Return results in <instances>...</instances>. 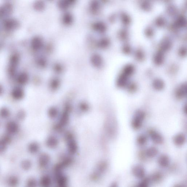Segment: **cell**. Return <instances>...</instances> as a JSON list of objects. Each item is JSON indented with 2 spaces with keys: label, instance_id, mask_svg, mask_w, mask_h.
<instances>
[{
  "label": "cell",
  "instance_id": "35",
  "mask_svg": "<svg viewBox=\"0 0 187 187\" xmlns=\"http://www.w3.org/2000/svg\"><path fill=\"white\" fill-rule=\"evenodd\" d=\"M3 90V87L1 85H0V95H1V94L2 93Z\"/></svg>",
  "mask_w": 187,
  "mask_h": 187
},
{
  "label": "cell",
  "instance_id": "5",
  "mask_svg": "<svg viewBox=\"0 0 187 187\" xmlns=\"http://www.w3.org/2000/svg\"><path fill=\"white\" fill-rule=\"evenodd\" d=\"M132 172L133 175L137 178H144L145 176V170L141 165L137 164L134 166L132 168Z\"/></svg>",
  "mask_w": 187,
  "mask_h": 187
},
{
  "label": "cell",
  "instance_id": "22",
  "mask_svg": "<svg viewBox=\"0 0 187 187\" xmlns=\"http://www.w3.org/2000/svg\"><path fill=\"white\" fill-rule=\"evenodd\" d=\"M28 80V76L25 73H22L18 77V80L20 84L23 85L27 83Z\"/></svg>",
  "mask_w": 187,
  "mask_h": 187
},
{
  "label": "cell",
  "instance_id": "24",
  "mask_svg": "<svg viewBox=\"0 0 187 187\" xmlns=\"http://www.w3.org/2000/svg\"><path fill=\"white\" fill-rule=\"evenodd\" d=\"M46 6V5L45 2L43 0H38L36 3V8L38 11H42L45 10Z\"/></svg>",
  "mask_w": 187,
  "mask_h": 187
},
{
  "label": "cell",
  "instance_id": "16",
  "mask_svg": "<svg viewBox=\"0 0 187 187\" xmlns=\"http://www.w3.org/2000/svg\"><path fill=\"white\" fill-rule=\"evenodd\" d=\"M24 95L23 89L19 87H16L12 91V95L14 99L19 100L23 98Z\"/></svg>",
  "mask_w": 187,
  "mask_h": 187
},
{
  "label": "cell",
  "instance_id": "17",
  "mask_svg": "<svg viewBox=\"0 0 187 187\" xmlns=\"http://www.w3.org/2000/svg\"><path fill=\"white\" fill-rule=\"evenodd\" d=\"M158 150L155 147H151L148 148L146 151V155L148 157L153 158L157 155Z\"/></svg>",
  "mask_w": 187,
  "mask_h": 187
},
{
  "label": "cell",
  "instance_id": "2",
  "mask_svg": "<svg viewBox=\"0 0 187 187\" xmlns=\"http://www.w3.org/2000/svg\"><path fill=\"white\" fill-rule=\"evenodd\" d=\"M78 0H57V5L61 11L65 12L77 2Z\"/></svg>",
  "mask_w": 187,
  "mask_h": 187
},
{
  "label": "cell",
  "instance_id": "7",
  "mask_svg": "<svg viewBox=\"0 0 187 187\" xmlns=\"http://www.w3.org/2000/svg\"><path fill=\"white\" fill-rule=\"evenodd\" d=\"M10 136L7 133L0 138V153H4L7 149V145L12 141Z\"/></svg>",
  "mask_w": 187,
  "mask_h": 187
},
{
  "label": "cell",
  "instance_id": "18",
  "mask_svg": "<svg viewBox=\"0 0 187 187\" xmlns=\"http://www.w3.org/2000/svg\"><path fill=\"white\" fill-rule=\"evenodd\" d=\"M32 162L29 159H24L21 164V168L25 171H28L32 167Z\"/></svg>",
  "mask_w": 187,
  "mask_h": 187
},
{
  "label": "cell",
  "instance_id": "14",
  "mask_svg": "<svg viewBox=\"0 0 187 187\" xmlns=\"http://www.w3.org/2000/svg\"><path fill=\"white\" fill-rule=\"evenodd\" d=\"M170 163L169 157L168 156L163 155L161 156L158 159L159 166L162 168H166L169 165Z\"/></svg>",
  "mask_w": 187,
  "mask_h": 187
},
{
  "label": "cell",
  "instance_id": "13",
  "mask_svg": "<svg viewBox=\"0 0 187 187\" xmlns=\"http://www.w3.org/2000/svg\"><path fill=\"white\" fill-rule=\"evenodd\" d=\"M50 158L49 156L45 153H42L38 158V164L41 167H46L50 162Z\"/></svg>",
  "mask_w": 187,
  "mask_h": 187
},
{
  "label": "cell",
  "instance_id": "21",
  "mask_svg": "<svg viewBox=\"0 0 187 187\" xmlns=\"http://www.w3.org/2000/svg\"><path fill=\"white\" fill-rule=\"evenodd\" d=\"M7 182L9 185L14 186L17 185L18 184L19 180L17 177L15 175H12L9 177L7 179Z\"/></svg>",
  "mask_w": 187,
  "mask_h": 187
},
{
  "label": "cell",
  "instance_id": "29",
  "mask_svg": "<svg viewBox=\"0 0 187 187\" xmlns=\"http://www.w3.org/2000/svg\"><path fill=\"white\" fill-rule=\"evenodd\" d=\"M164 60V56L161 53H159L155 57V61L156 63L160 65L162 63Z\"/></svg>",
  "mask_w": 187,
  "mask_h": 187
},
{
  "label": "cell",
  "instance_id": "33",
  "mask_svg": "<svg viewBox=\"0 0 187 187\" xmlns=\"http://www.w3.org/2000/svg\"><path fill=\"white\" fill-rule=\"evenodd\" d=\"M186 86L184 85L182 86L179 89L178 91V95L180 97H182L183 96H185V95H186Z\"/></svg>",
  "mask_w": 187,
  "mask_h": 187
},
{
  "label": "cell",
  "instance_id": "37",
  "mask_svg": "<svg viewBox=\"0 0 187 187\" xmlns=\"http://www.w3.org/2000/svg\"><path fill=\"white\" fill-rule=\"evenodd\" d=\"M0 127H1V122H0Z\"/></svg>",
  "mask_w": 187,
  "mask_h": 187
},
{
  "label": "cell",
  "instance_id": "32",
  "mask_svg": "<svg viewBox=\"0 0 187 187\" xmlns=\"http://www.w3.org/2000/svg\"><path fill=\"white\" fill-rule=\"evenodd\" d=\"M26 184L29 187H34L36 186L37 182L35 179L31 178L27 180Z\"/></svg>",
  "mask_w": 187,
  "mask_h": 187
},
{
  "label": "cell",
  "instance_id": "3",
  "mask_svg": "<svg viewBox=\"0 0 187 187\" xmlns=\"http://www.w3.org/2000/svg\"><path fill=\"white\" fill-rule=\"evenodd\" d=\"M19 124L16 121H9L5 125V130L7 133L10 135L16 134L19 132Z\"/></svg>",
  "mask_w": 187,
  "mask_h": 187
},
{
  "label": "cell",
  "instance_id": "20",
  "mask_svg": "<svg viewBox=\"0 0 187 187\" xmlns=\"http://www.w3.org/2000/svg\"><path fill=\"white\" fill-rule=\"evenodd\" d=\"M58 140L56 137L51 136L49 137L47 140V144L50 148H55L58 146Z\"/></svg>",
  "mask_w": 187,
  "mask_h": 187
},
{
  "label": "cell",
  "instance_id": "36",
  "mask_svg": "<svg viewBox=\"0 0 187 187\" xmlns=\"http://www.w3.org/2000/svg\"><path fill=\"white\" fill-rule=\"evenodd\" d=\"M46 1L49 2H52L54 1V0H46Z\"/></svg>",
  "mask_w": 187,
  "mask_h": 187
},
{
  "label": "cell",
  "instance_id": "34",
  "mask_svg": "<svg viewBox=\"0 0 187 187\" xmlns=\"http://www.w3.org/2000/svg\"><path fill=\"white\" fill-rule=\"evenodd\" d=\"M58 113L57 110L55 108H53L49 111V115L52 118H54L57 116Z\"/></svg>",
  "mask_w": 187,
  "mask_h": 187
},
{
  "label": "cell",
  "instance_id": "9",
  "mask_svg": "<svg viewBox=\"0 0 187 187\" xmlns=\"http://www.w3.org/2000/svg\"><path fill=\"white\" fill-rule=\"evenodd\" d=\"M150 138L154 143L161 144L164 142V138L162 136L157 132L151 130L149 132Z\"/></svg>",
  "mask_w": 187,
  "mask_h": 187
},
{
  "label": "cell",
  "instance_id": "10",
  "mask_svg": "<svg viewBox=\"0 0 187 187\" xmlns=\"http://www.w3.org/2000/svg\"><path fill=\"white\" fill-rule=\"evenodd\" d=\"M69 119V112L68 110H67L66 111L64 112L60 118L59 122L57 125L56 126L57 129H61L62 127L66 125L68 122Z\"/></svg>",
  "mask_w": 187,
  "mask_h": 187
},
{
  "label": "cell",
  "instance_id": "15",
  "mask_svg": "<svg viewBox=\"0 0 187 187\" xmlns=\"http://www.w3.org/2000/svg\"><path fill=\"white\" fill-rule=\"evenodd\" d=\"M40 148L39 144L36 142L30 143L27 146V150L29 153L33 154L37 153L39 151Z\"/></svg>",
  "mask_w": 187,
  "mask_h": 187
},
{
  "label": "cell",
  "instance_id": "12",
  "mask_svg": "<svg viewBox=\"0 0 187 187\" xmlns=\"http://www.w3.org/2000/svg\"><path fill=\"white\" fill-rule=\"evenodd\" d=\"M91 27L93 30L96 33H102L105 30V26L103 23L100 21H95L91 25Z\"/></svg>",
  "mask_w": 187,
  "mask_h": 187
},
{
  "label": "cell",
  "instance_id": "23",
  "mask_svg": "<svg viewBox=\"0 0 187 187\" xmlns=\"http://www.w3.org/2000/svg\"><path fill=\"white\" fill-rule=\"evenodd\" d=\"M147 137L145 135H141L137 137V143L139 145L143 146L145 145L147 142Z\"/></svg>",
  "mask_w": 187,
  "mask_h": 187
},
{
  "label": "cell",
  "instance_id": "1",
  "mask_svg": "<svg viewBox=\"0 0 187 187\" xmlns=\"http://www.w3.org/2000/svg\"><path fill=\"white\" fill-rule=\"evenodd\" d=\"M145 116V113L144 111H137L132 121V127L136 130L140 129L142 127Z\"/></svg>",
  "mask_w": 187,
  "mask_h": 187
},
{
  "label": "cell",
  "instance_id": "4",
  "mask_svg": "<svg viewBox=\"0 0 187 187\" xmlns=\"http://www.w3.org/2000/svg\"><path fill=\"white\" fill-rule=\"evenodd\" d=\"M61 23L65 26L72 25L74 22V15L68 11L64 12L61 17Z\"/></svg>",
  "mask_w": 187,
  "mask_h": 187
},
{
  "label": "cell",
  "instance_id": "28",
  "mask_svg": "<svg viewBox=\"0 0 187 187\" xmlns=\"http://www.w3.org/2000/svg\"><path fill=\"white\" fill-rule=\"evenodd\" d=\"M153 85L155 88L157 90H161L164 87V84L161 80L157 79L155 80Z\"/></svg>",
  "mask_w": 187,
  "mask_h": 187
},
{
  "label": "cell",
  "instance_id": "30",
  "mask_svg": "<svg viewBox=\"0 0 187 187\" xmlns=\"http://www.w3.org/2000/svg\"><path fill=\"white\" fill-rule=\"evenodd\" d=\"M26 116L25 112L23 110H20L16 114V118L18 120L22 121L25 119Z\"/></svg>",
  "mask_w": 187,
  "mask_h": 187
},
{
  "label": "cell",
  "instance_id": "8",
  "mask_svg": "<svg viewBox=\"0 0 187 187\" xmlns=\"http://www.w3.org/2000/svg\"><path fill=\"white\" fill-rule=\"evenodd\" d=\"M100 3L98 0H91L89 3V12L92 15L96 16L100 11Z\"/></svg>",
  "mask_w": 187,
  "mask_h": 187
},
{
  "label": "cell",
  "instance_id": "26",
  "mask_svg": "<svg viewBox=\"0 0 187 187\" xmlns=\"http://www.w3.org/2000/svg\"><path fill=\"white\" fill-rule=\"evenodd\" d=\"M42 40L41 38L36 37L33 40L32 46L34 49H38L41 47L42 44Z\"/></svg>",
  "mask_w": 187,
  "mask_h": 187
},
{
  "label": "cell",
  "instance_id": "6",
  "mask_svg": "<svg viewBox=\"0 0 187 187\" xmlns=\"http://www.w3.org/2000/svg\"><path fill=\"white\" fill-rule=\"evenodd\" d=\"M66 140L69 151L71 153L74 154L77 150V145L74 137L70 134H68L66 136Z\"/></svg>",
  "mask_w": 187,
  "mask_h": 187
},
{
  "label": "cell",
  "instance_id": "19",
  "mask_svg": "<svg viewBox=\"0 0 187 187\" xmlns=\"http://www.w3.org/2000/svg\"><path fill=\"white\" fill-rule=\"evenodd\" d=\"M10 111L8 108L4 107L0 109V117L5 119L9 118L10 115Z\"/></svg>",
  "mask_w": 187,
  "mask_h": 187
},
{
  "label": "cell",
  "instance_id": "11",
  "mask_svg": "<svg viewBox=\"0 0 187 187\" xmlns=\"http://www.w3.org/2000/svg\"><path fill=\"white\" fill-rule=\"evenodd\" d=\"M186 138L184 134L178 133L173 138V142L176 146H181L185 143Z\"/></svg>",
  "mask_w": 187,
  "mask_h": 187
},
{
  "label": "cell",
  "instance_id": "31",
  "mask_svg": "<svg viewBox=\"0 0 187 187\" xmlns=\"http://www.w3.org/2000/svg\"><path fill=\"white\" fill-rule=\"evenodd\" d=\"M150 180L149 178L144 179L139 183L138 186L140 187H146L148 186Z\"/></svg>",
  "mask_w": 187,
  "mask_h": 187
},
{
  "label": "cell",
  "instance_id": "25",
  "mask_svg": "<svg viewBox=\"0 0 187 187\" xmlns=\"http://www.w3.org/2000/svg\"><path fill=\"white\" fill-rule=\"evenodd\" d=\"M40 184L43 186H48L51 184V179L47 175L44 176L40 179Z\"/></svg>",
  "mask_w": 187,
  "mask_h": 187
},
{
  "label": "cell",
  "instance_id": "27",
  "mask_svg": "<svg viewBox=\"0 0 187 187\" xmlns=\"http://www.w3.org/2000/svg\"><path fill=\"white\" fill-rule=\"evenodd\" d=\"M162 178V175L161 174L159 173H157L154 174L149 178L150 181H152L156 182L160 181Z\"/></svg>",
  "mask_w": 187,
  "mask_h": 187
}]
</instances>
